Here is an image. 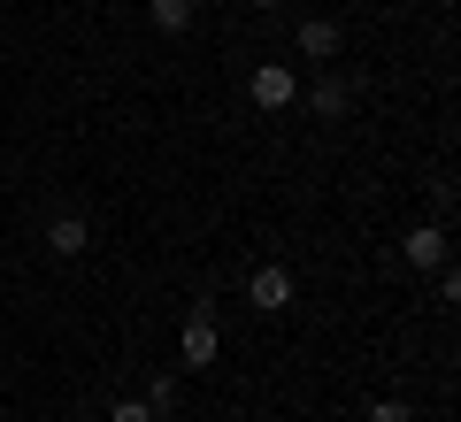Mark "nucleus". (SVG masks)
<instances>
[{
  "label": "nucleus",
  "mask_w": 461,
  "mask_h": 422,
  "mask_svg": "<svg viewBox=\"0 0 461 422\" xmlns=\"http://www.w3.org/2000/svg\"><path fill=\"white\" fill-rule=\"evenodd\" d=\"M247 100L262 115H285L300 100V77H293V62H254V77H247Z\"/></svg>",
  "instance_id": "1"
},
{
  "label": "nucleus",
  "mask_w": 461,
  "mask_h": 422,
  "mask_svg": "<svg viewBox=\"0 0 461 422\" xmlns=\"http://www.w3.org/2000/svg\"><path fill=\"white\" fill-rule=\"evenodd\" d=\"M215 354H223V330H215V308L200 300V308L185 315V330H177V361H185V369H208Z\"/></svg>",
  "instance_id": "2"
},
{
  "label": "nucleus",
  "mask_w": 461,
  "mask_h": 422,
  "mask_svg": "<svg viewBox=\"0 0 461 422\" xmlns=\"http://www.w3.org/2000/svg\"><path fill=\"white\" fill-rule=\"evenodd\" d=\"M308 115H323V123H346V115H354V100H362V77H339V69H323V77L308 85Z\"/></svg>",
  "instance_id": "3"
},
{
  "label": "nucleus",
  "mask_w": 461,
  "mask_h": 422,
  "mask_svg": "<svg viewBox=\"0 0 461 422\" xmlns=\"http://www.w3.org/2000/svg\"><path fill=\"white\" fill-rule=\"evenodd\" d=\"M293 54H300V62H339V54H346V23L339 16H308V23H300V31H293Z\"/></svg>",
  "instance_id": "4"
},
{
  "label": "nucleus",
  "mask_w": 461,
  "mask_h": 422,
  "mask_svg": "<svg viewBox=\"0 0 461 422\" xmlns=\"http://www.w3.org/2000/svg\"><path fill=\"white\" fill-rule=\"evenodd\" d=\"M247 308H262V315H285V308H293V269L262 261V269L247 276Z\"/></svg>",
  "instance_id": "5"
},
{
  "label": "nucleus",
  "mask_w": 461,
  "mask_h": 422,
  "mask_svg": "<svg viewBox=\"0 0 461 422\" xmlns=\"http://www.w3.org/2000/svg\"><path fill=\"white\" fill-rule=\"evenodd\" d=\"M400 254H408V269H446V254H454V246H446V223H415L408 238H400Z\"/></svg>",
  "instance_id": "6"
},
{
  "label": "nucleus",
  "mask_w": 461,
  "mask_h": 422,
  "mask_svg": "<svg viewBox=\"0 0 461 422\" xmlns=\"http://www.w3.org/2000/svg\"><path fill=\"white\" fill-rule=\"evenodd\" d=\"M85 246H93V223H85V215H54L47 223V254L54 261H77Z\"/></svg>",
  "instance_id": "7"
},
{
  "label": "nucleus",
  "mask_w": 461,
  "mask_h": 422,
  "mask_svg": "<svg viewBox=\"0 0 461 422\" xmlns=\"http://www.w3.org/2000/svg\"><path fill=\"white\" fill-rule=\"evenodd\" d=\"M147 23L162 39H177V31H193V0H147Z\"/></svg>",
  "instance_id": "8"
},
{
  "label": "nucleus",
  "mask_w": 461,
  "mask_h": 422,
  "mask_svg": "<svg viewBox=\"0 0 461 422\" xmlns=\"http://www.w3.org/2000/svg\"><path fill=\"white\" fill-rule=\"evenodd\" d=\"M147 407H154V415H169V407H177V369L147 376Z\"/></svg>",
  "instance_id": "9"
},
{
  "label": "nucleus",
  "mask_w": 461,
  "mask_h": 422,
  "mask_svg": "<svg viewBox=\"0 0 461 422\" xmlns=\"http://www.w3.org/2000/svg\"><path fill=\"white\" fill-rule=\"evenodd\" d=\"M108 422H162V415H154L147 400H115V407H108Z\"/></svg>",
  "instance_id": "10"
},
{
  "label": "nucleus",
  "mask_w": 461,
  "mask_h": 422,
  "mask_svg": "<svg viewBox=\"0 0 461 422\" xmlns=\"http://www.w3.org/2000/svg\"><path fill=\"white\" fill-rule=\"evenodd\" d=\"M369 422H415V407L408 400H377V407H369Z\"/></svg>",
  "instance_id": "11"
},
{
  "label": "nucleus",
  "mask_w": 461,
  "mask_h": 422,
  "mask_svg": "<svg viewBox=\"0 0 461 422\" xmlns=\"http://www.w3.org/2000/svg\"><path fill=\"white\" fill-rule=\"evenodd\" d=\"M247 8H285V0H247Z\"/></svg>",
  "instance_id": "12"
}]
</instances>
